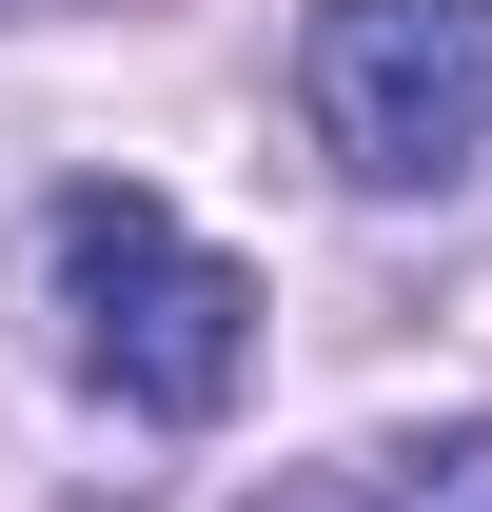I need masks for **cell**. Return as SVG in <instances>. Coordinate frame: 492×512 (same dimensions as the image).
<instances>
[{"instance_id":"3","label":"cell","mask_w":492,"mask_h":512,"mask_svg":"<svg viewBox=\"0 0 492 512\" xmlns=\"http://www.w3.org/2000/svg\"><path fill=\"white\" fill-rule=\"evenodd\" d=\"M315 512H492V414H473V434H374V453H335Z\"/></svg>"},{"instance_id":"2","label":"cell","mask_w":492,"mask_h":512,"mask_svg":"<svg viewBox=\"0 0 492 512\" xmlns=\"http://www.w3.org/2000/svg\"><path fill=\"white\" fill-rule=\"evenodd\" d=\"M296 119L355 197H453L492 158V0H315Z\"/></svg>"},{"instance_id":"1","label":"cell","mask_w":492,"mask_h":512,"mask_svg":"<svg viewBox=\"0 0 492 512\" xmlns=\"http://www.w3.org/2000/svg\"><path fill=\"white\" fill-rule=\"evenodd\" d=\"M40 316H60V375L119 394L138 434H217L237 375H256V276L138 178L40 197Z\"/></svg>"}]
</instances>
